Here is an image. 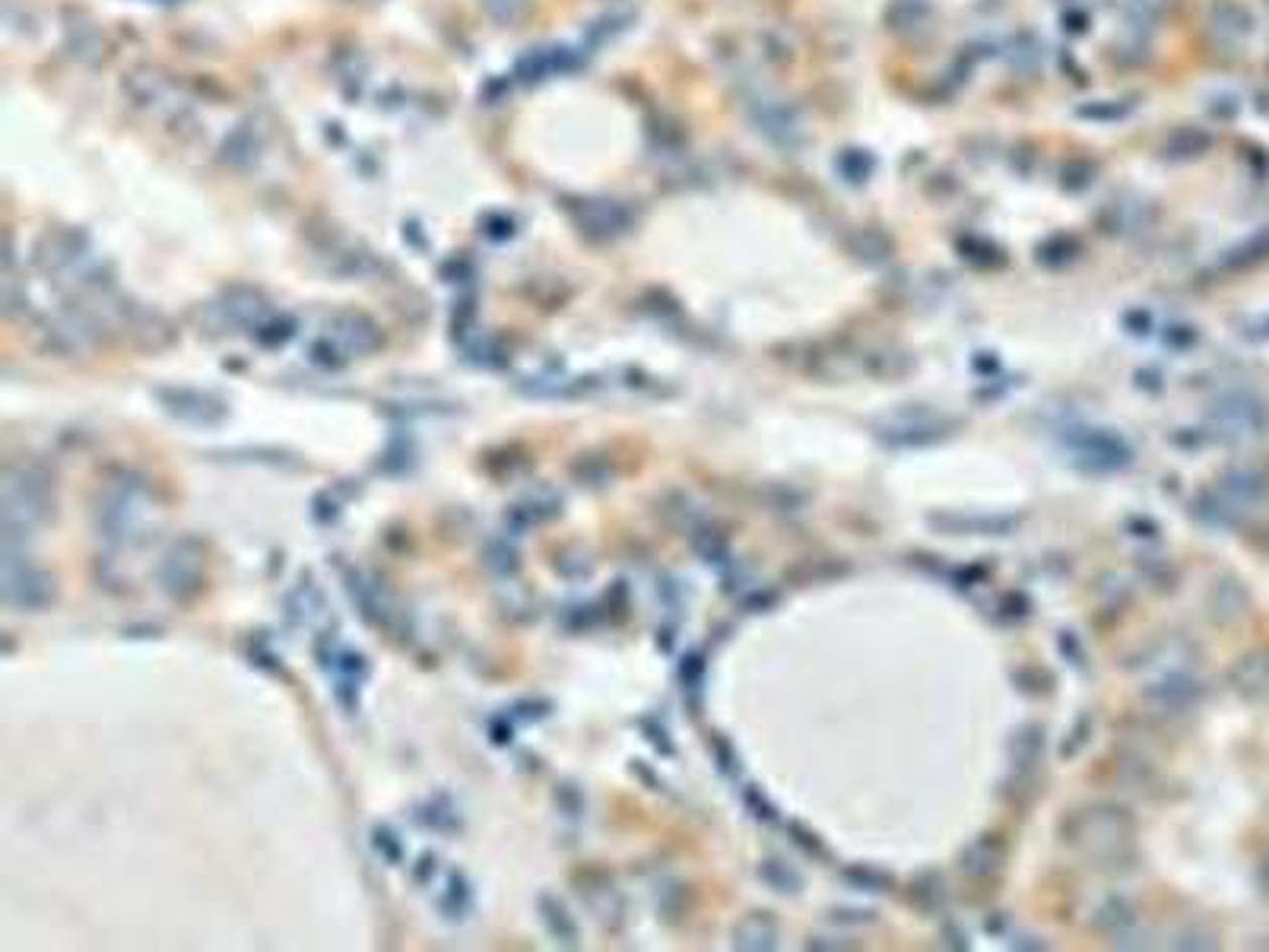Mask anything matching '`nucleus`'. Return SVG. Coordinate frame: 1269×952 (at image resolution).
Listing matches in <instances>:
<instances>
[{"instance_id":"8","label":"nucleus","mask_w":1269,"mask_h":952,"mask_svg":"<svg viewBox=\"0 0 1269 952\" xmlns=\"http://www.w3.org/2000/svg\"><path fill=\"white\" fill-rule=\"evenodd\" d=\"M1216 23L1222 29H1229V32H1247V26H1251V16H1247V10L1241 4H1232V0H1219V4H1216Z\"/></svg>"},{"instance_id":"3","label":"nucleus","mask_w":1269,"mask_h":952,"mask_svg":"<svg viewBox=\"0 0 1269 952\" xmlns=\"http://www.w3.org/2000/svg\"><path fill=\"white\" fill-rule=\"evenodd\" d=\"M962 866H965V874H971V877H981V880L984 877H993L1003 866V844L996 841V838H977L968 847V851H965Z\"/></svg>"},{"instance_id":"7","label":"nucleus","mask_w":1269,"mask_h":952,"mask_svg":"<svg viewBox=\"0 0 1269 952\" xmlns=\"http://www.w3.org/2000/svg\"><path fill=\"white\" fill-rule=\"evenodd\" d=\"M1038 756H1042V731H1038V728H1022V731L1012 737V743H1009V759L1015 765H1022V769H1032V762Z\"/></svg>"},{"instance_id":"6","label":"nucleus","mask_w":1269,"mask_h":952,"mask_svg":"<svg viewBox=\"0 0 1269 952\" xmlns=\"http://www.w3.org/2000/svg\"><path fill=\"white\" fill-rule=\"evenodd\" d=\"M1146 698L1155 701V705H1161V708H1168V711L1183 708L1194 698V682L1187 676H1168V679L1155 682V686L1146 692Z\"/></svg>"},{"instance_id":"11","label":"nucleus","mask_w":1269,"mask_h":952,"mask_svg":"<svg viewBox=\"0 0 1269 952\" xmlns=\"http://www.w3.org/2000/svg\"><path fill=\"white\" fill-rule=\"evenodd\" d=\"M847 880H854L860 889H873V893H883V889L889 886V877L886 874L866 870V866H854V870H847Z\"/></svg>"},{"instance_id":"4","label":"nucleus","mask_w":1269,"mask_h":952,"mask_svg":"<svg viewBox=\"0 0 1269 952\" xmlns=\"http://www.w3.org/2000/svg\"><path fill=\"white\" fill-rule=\"evenodd\" d=\"M930 524H940L943 530H955V533H1009L1015 527L1012 517H968V514H933Z\"/></svg>"},{"instance_id":"9","label":"nucleus","mask_w":1269,"mask_h":952,"mask_svg":"<svg viewBox=\"0 0 1269 952\" xmlns=\"http://www.w3.org/2000/svg\"><path fill=\"white\" fill-rule=\"evenodd\" d=\"M1127 921H1130V908L1123 905L1120 899H1111V902L1098 912V918H1095V924H1098L1101 930H1117V927H1123Z\"/></svg>"},{"instance_id":"1","label":"nucleus","mask_w":1269,"mask_h":952,"mask_svg":"<svg viewBox=\"0 0 1269 952\" xmlns=\"http://www.w3.org/2000/svg\"><path fill=\"white\" fill-rule=\"evenodd\" d=\"M1070 825H1073V844L1089 851L1095 860L1120 857L1133 841L1130 819L1120 810H1111V806H1098V810L1079 813Z\"/></svg>"},{"instance_id":"5","label":"nucleus","mask_w":1269,"mask_h":952,"mask_svg":"<svg viewBox=\"0 0 1269 952\" xmlns=\"http://www.w3.org/2000/svg\"><path fill=\"white\" fill-rule=\"evenodd\" d=\"M778 927L768 915H749L737 927V946L740 949H775Z\"/></svg>"},{"instance_id":"2","label":"nucleus","mask_w":1269,"mask_h":952,"mask_svg":"<svg viewBox=\"0 0 1269 952\" xmlns=\"http://www.w3.org/2000/svg\"><path fill=\"white\" fill-rule=\"evenodd\" d=\"M1067 448L1073 451L1079 467L1095 470V473L1120 470L1130 464L1127 442L1105 429H1073V436H1067Z\"/></svg>"},{"instance_id":"10","label":"nucleus","mask_w":1269,"mask_h":952,"mask_svg":"<svg viewBox=\"0 0 1269 952\" xmlns=\"http://www.w3.org/2000/svg\"><path fill=\"white\" fill-rule=\"evenodd\" d=\"M762 877L765 880H772L781 893H797V886H800V880L794 877V870H787L784 863H778V860H768L765 866H762Z\"/></svg>"}]
</instances>
